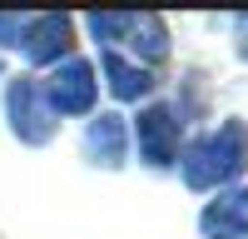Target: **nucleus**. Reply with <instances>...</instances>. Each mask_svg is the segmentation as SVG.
<instances>
[{
  "mask_svg": "<svg viewBox=\"0 0 248 239\" xmlns=\"http://www.w3.org/2000/svg\"><path fill=\"white\" fill-rule=\"evenodd\" d=\"M248 170V120H223L218 130L199 135L179 159V174L184 185L199 189V194H218V189H233V179Z\"/></svg>",
  "mask_w": 248,
  "mask_h": 239,
  "instance_id": "obj_1",
  "label": "nucleus"
},
{
  "mask_svg": "<svg viewBox=\"0 0 248 239\" xmlns=\"http://www.w3.org/2000/svg\"><path fill=\"white\" fill-rule=\"evenodd\" d=\"M5 120H10V135L20 145H50L60 130V120L45 105V90H40L35 75H15L5 85Z\"/></svg>",
  "mask_w": 248,
  "mask_h": 239,
  "instance_id": "obj_2",
  "label": "nucleus"
},
{
  "mask_svg": "<svg viewBox=\"0 0 248 239\" xmlns=\"http://www.w3.org/2000/svg\"><path fill=\"white\" fill-rule=\"evenodd\" d=\"M45 90V105L60 115H94V100H99V80H94V65L90 60H60L50 80H40Z\"/></svg>",
  "mask_w": 248,
  "mask_h": 239,
  "instance_id": "obj_3",
  "label": "nucleus"
},
{
  "mask_svg": "<svg viewBox=\"0 0 248 239\" xmlns=\"http://www.w3.org/2000/svg\"><path fill=\"white\" fill-rule=\"evenodd\" d=\"M134 145H139V159L154 170H169L179 159V135H184V115L174 105H144L134 115Z\"/></svg>",
  "mask_w": 248,
  "mask_h": 239,
  "instance_id": "obj_4",
  "label": "nucleus"
},
{
  "mask_svg": "<svg viewBox=\"0 0 248 239\" xmlns=\"http://www.w3.org/2000/svg\"><path fill=\"white\" fill-rule=\"evenodd\" d=\"M75 45V15H30L25 20V35H20V55L30 60V65H60V60L70 55Z\"/></svg>",
  "mask_w": 248,
  "mask_h": 239,
  "instance_id": "obj_5",
  "label": "nucleus"
},
{
  "mask_svg": "<svg viewBox=\"0 0 248 239\" xmlns=\"http://www.w3.org/2000/svg\"><path fill=\"white\" fill-rule=\"evenodd\" d=\"M199 234L203 239H248V185L218 189L199 209Z\"/></svg>",
  "mask_w": 248,
  "mask_h": 239,
  "instance_id": "obj_6",
  "label": "nucleus"
},
{
  "mask_svg": "<svg viewBox=\"0 0 248 239\" xmlns=\"http://www.w3.org/2000/svg\"><path fill=\"white\" fill-rule=\"evenodd\" d=\"M85 154L105 170H119L124 154H129V125L124 115H94L90 130H85Z\"/></svg>",
  "mask_w": 248,
  "mask_h": 239,
  "instance_id": "obj_7",
  "label": "nucleus"
},
{
  "mask_svg": "<svg viewBox=\"0 0 248 239\" xmlns=\"http://www.w3.org/2000/svg\"><path fill=\"white\" fill-rule=\"evenodd\" d=\"M124 45L144 60V70L159 65V60H169V25H164V15H154V10H129Z\"/></svg>",
  "mask_w": 248,
  "mask_h": 239,
  "instance_id": "obj_8",
  "label": "nucleus"
},
{
  "mask_svg": "<svg viewBox=\"0 0 248 239\" xmlns=\"http://www.w3.org/2000/svg\"><path fill=\"white\" fill-rule=\"evenodd\" d=\"M99 70H105L114 100H144V95L154 90V75L144 70V65H134V60H124L119 50H105V55H99Z\"/></svg>",
  "mask_w": 248,
  "mask_h": 239,
  "instance_id": "obj_9",
  "label": "nucleus"
},
{
  "mask_svg": "<svg viewBox=\"0 0 248 239\" xmlns=\"http://www.w3.org/2000/svg\"><path fill=\"white\" fill-rule=\"evenodd\" d=\"M85 25L105 50H114L124 40V30H129V10H94V15H85Z\"/></svg>",
  "mask_w": 248,
  "mask_h": 239,
  "instance_id": "obj_10",
  "label": "nucleus"
},
{
  "mask_svg": "<svg viewBox=\"0 0 248 239\" xmlns=\"http://www.w3.org/2000/svg\"><path fill=\"white\" fill-rule=\"evenodd\" d=\"M25 20H30V15H0V50L20 45V35H25Z\"/></svg>",
  "mask_w": 248,
  "mask_h": 239,
  "instance_id": "obj_11",
  "label": "nucleus"
},
{
  "mask_svg": "<svg viewBox=\"0 0 248 239\" xmlns=\"http://www.w3.org/2000/svg\"><path fill=\"white\" fill-rule=\"evenodd\" d=\"M233 45H238V60H248V10L233 15Z\"/></svg>",
  "mask_w": 248,
  "mask_h": 239,
  "instance_id": "obj_12",
  "label": "nucleus"
}]
</instances>
